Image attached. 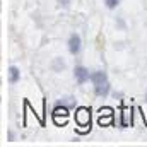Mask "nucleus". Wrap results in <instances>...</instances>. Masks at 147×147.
Listing matches in <instances>:
<instances>
[{"label":"nucleus","mask_w":147,"mask_h":147,"mask_svg":"<svg viewBox=\"0 0 147 147\" xmlns=\"http://www.w3.org/2000/svg\"><path fill=\"white\" fill-rule=\"evenodd\" d=\"M67 50L72 57H77L82 51V38L79 33H72L67 39Z\"/></svg>","instance_id":"f257e3e1"},{"label":"nucleus","mask_w":147,"mask_h":147,"mask_svg":"<svg viewBox=\"0 0 147 147\" xmlns=\"http://www.w3.org/2000/svg\"><path fill=\"white\" fill-rule=\"evenodd\" d=\"M74 79H75V82H77L79 86L89 82V80H91V72H89V69L84 67V65H77V67L74 69Z\"/></svg>","instance_id":"f03ea898"},{"label":"nucleus","mask_w":147,"mask_h":147,"mask_svg":"<svg viewBox=\"0 0 147 147\" xmlns=\"http://www.w3.org/2000/svg\"><path fill=\"white\" fill-rule=\"evenodd\" d=\"M75 120L80 127H89L91 125V111L87 108H79L77 115H75Z\"/></svg>","instance_id":"7ed1b4c3"},{"label":"nucleus","mask_w":147,"mask_h":147,"mask_svg":"<svg viewBox=\"0 0 147 147\" xmlns=\"http://www.w3.org/2000/svg\"><path fill=\"white\" fill-rule=\"evenodd\" d=\"M110 92H111L110 80H108V82H103V84H96V86H94V94H96L98 98H106Z\"/></svg>","instance_id":"20e7f679"},{"label":"nucleus","mask_w":147,"mask_h":147,"mask_svg":"<svg viewBox=\"0 0 147 147\" xmlns=\"http://www.w3.org/2000/svg\"><path fill=\"white\" fill-rule=\"evenodd\" d=\"M7 75H9V84H17L21 80V69L16 67V65H10L9 70H7Z\"/></svg>","instance_id":"39448f33"},{"label":"nucleus","mask_w":147,"mask_h":147,"mask_svg":"<svg viewBox=\"0 0 147 147\" xmlns=\"http://www.w3.org/2000/svg\"><path fill=\"white\" fill-rule=\"evenodd\" d=\"M91 82H92V86L108 82V74L105 70H94V72H91Z\"/></svg>","instance_id":"423d86ee"},{"label":"nucleus","mask_w":147,"mask_h":147,"mask_svg":"<svg viewBox=\"0 0 147 147\" xmlns=\"http://www.w3.org/2000/svg\"><path fill=\"white\" fill-rule=\"evenodd\" d=\"M65 69V60L63 58H55L53 60V70L55 72H62Z\"/></svg>","instance_id":"0eeeda50"},{"label":"nucleus","mask_w":147,"mask_h":147,"mask_svg":"<svg viewBox=\"0 0 147 147\" xmlns=\"http://www.w3.org/2000/svg\"><path fill=\"white\" fill-rule=\"evenodd\" d=\"M103 3H105V7H106L108 10H115V9L121 3V0H103Z\"/></svg>","instance_id":"6e6552de"},{"label":"nucleus","mask_w":147,"mask_h":147,"mask_svg":"<svg viewBox=\"0 0 147 147\" xmlns=\"http://www.w3.org/2000/svg\"><path fill=\"white\" fill-rule=\"evenodd\" d=\"M57 3H58L60 9H69L70 3H72V0H57Z\"/></svg>","instance_id":"1a4fd4ad"},{"label":"nucleus","mask_w":147,"mask_h":147,"mask_svg":"<svg viewBox=\"0 0 147 147\" xmlns=\"http://www.w3.org/2000/svg\"><path fill=\"white\" fill-rule=\"evenodd\" d=\"M14 139H16V135H14V132H9V140H10V142H12V140H14Z\"/></svg>","instance_id":"9d476101"},{"label":"nucleus","mask_w":147,"mask_h":147,"mask_svg":"<svg viewBox=\"0 0 147 147\" xmlns=\"http://www.w3.org/2000/svg\"><path fill=\"white\" fill-rule=\"evenodd\" d=\"M146 101H147V89H146Z\"/></svg>","instance_id":"9b49d317"}]
</instances>
